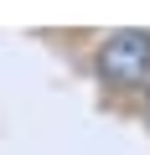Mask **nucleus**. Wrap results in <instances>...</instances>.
<instances>
[{"instance_id":"nucleus-1","label":"nucleus","mask_w":150,"mask_h":155,"mask_svg":"<svg viewBox=\"0 0 150 155\" xmlns=\"http://www.w3.org/2000/svg\"><path fill=\"white\" fill-rule=\"evenodd\" d=\"M98 72L114 88H145V78H150V31H114L98 47Z\"/></svg>"}]
</instances>
